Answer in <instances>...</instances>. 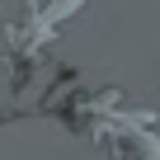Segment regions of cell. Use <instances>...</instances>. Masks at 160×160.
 Instances as JSON below:
<instances>
[{
	"mask_svg": "<svg viewBox=\"0 0 160 160\" xmlns=\"http://www.w3.org/2000/svg\"><path fill=\"white\" fill-rule=\"evenodd\" d=\"M61 94L66 99H47V108L57 104L61 118L80 122V132L108 160H160V137L151 132L155 108H127L118 85H99V90L66 85Z\"/></svg>",
	"mask_w": 160,
	"mask_h": 160,
	"instance_id": "cell-1",
	"label": "cell"
},
{
	"mask_svg": "<svg viewBox=\"0 0 160 160\" xmlns=\"http://www.w3.org/2000/svg\"><path fill=\"white\" fill-rule=\"evenodd\" d=\"M85 10V0H24L19 14L0 28V42H5V61L19 71V75H33L42 71V52L52 47L57 28L66 19H75Z\"/></svg>",
	"mask_w": 160,
	"mask_h": 160,
	"instance_id": "cell-2",
	"label": "cell"
}]
</instances>
